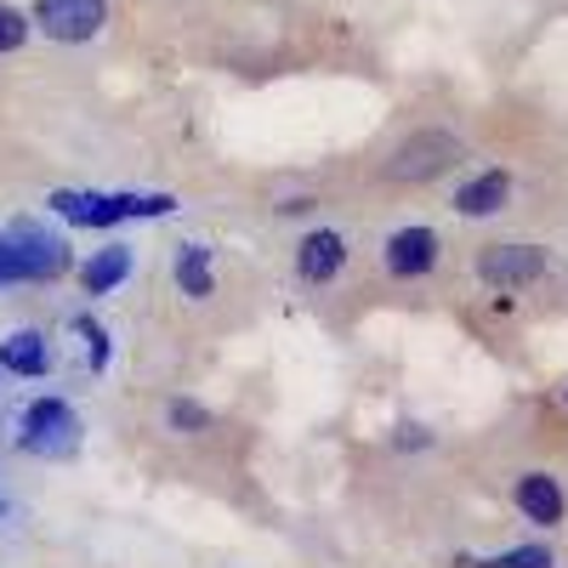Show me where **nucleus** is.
I'll return each instance as SVG.
<instances>
[{"label":"nucleus","mask_w":568,"mask_h":568,"mask_svg":"<svg viewBox=\"0 0 568 568\" xmlns=\"http://www.w3.org/2000/svg\"><path fill=\"white\" fill-rule=\"evenodd\" d=\"M176 200L171 194H74V187H58L52 211L69 216L74 227H114L131 216H165Z\"/></svg>","instance_id":"1"},{"label":"nucleus","mask_w":568,"mask_h":568,"mask_svg":"<svg viewBox=\"0 0 568 568\" xmlns=\"http://www.w3.org/2000/svg\"><path fill=\"white\" fill-rule=\"evenodd\" d=\"M455 160H460V142H455L449 131H415L404 149L393 154L387 176H398V182H433V176H444Z\"/></svg>","instance_id":"2"},{"label":"nucleus","mask_w":568,"mask_h":568,"mask_svg":"<svg viewBox=\"0 0 568 568\" xmlns=\"http://www.w3.org/2000/svg\"><path fill=\"white\" fill-rule=\"evenodd\" d=\"M34 23L63 45H80L109 23V0H34Z\"/></svg>","instance_id":"3"},{"label":"nucleus","mask_w":568,"mask_h":568,"mask_svg":"<svg viewBox=\"0 0 568 568\" xmlns=\"http://www.w3.org/2000/svg\"><path fill=\"white\" fill-rule=\"evenodd\" d=\"M74 438H80V420H74L69 404H58V398L29 404V415H23V449H34V455H69Z\"/></svg>","instance_id":"4"},{"label":"nucleus","mask_w":568,"mask_h":568,"mask_svg":"<svg viewBox=\"0 0 568 568\" xmlns=\"http://www.w3.org/2000/svg\"><path fill=\"white\" fill-rule=\"evenodd\" d=\"M7 245H12L23 278H58V273L69 267V245L52 240V233H40V227H29V222L7 233Z\"/></svg>","instance_id":"5"},{"label":"nucleus","mask_w":568,"mask_h":568,"mask_svg":"<svg viewBox=\"0 0 568 568\" xmlns=\"http://www.w3.org/2000/svg\"><path fill=\"white\" fill-rule=\"evenodd\" d=\"M478 273L489 284H500V291H511V284H529L546 273V251L540 245H495V251H484Z\"/></svg>","instance_id":"6"},{"label":"nucleus","mask_w":568,"mask_h":568,"mask_svg":"<svg viewBox=\"0 0 568 568\" xmlns=\"http://www.w3.org/2000/svg\"><path fill=\"white\" fill-rule=\"evenodd\" d=\"M433 262H438V233L433 227H398L387 240V273L393 278H420V273H433Z\"/></svg>","instance_id":"7"},{"label":"nucleus","mask_w":568,"mask_h":568,"mask_svg":"<svg viewBox=\"0 0 568 568\" xmlns=\"http://www.w3.org/2000/svg\"><path fill=\"white\" fill-rule=\"evenodd\" d=\"M342 262H347V240H342V233H329V227L307 233V240H302V256H296V267H302L307 284H329V278L342 273Z\"/></svg>","instance_id":"8"},{"label":"nucleus","mask_w":568,"mask_h":568,"mask_svg":"<svg viewBox=\"0 0 568 568\" xmlns=\"http://www.w3.org/2000/svg\"><path fill=\"white\" fill-rule=\"evenodd\" d=\"M517 511H524L529 524H562V484L551 471H524V478H517Z\"/></svg>","instance_id":"9"},{"label":"nucleus","mask_w":568,"mask_h":568,"mask_svg":"<svg viewBox=\"0 0 568 568\" xmlns=\"http://www.w3.org/2000/svg\"><path fill=\"white\" fill-rule=\"evenodd\" d=\"M506 200H511V176L506 171H484V176H471L455 194V211L460 216H495Z\"/></svg>","instance_id":"10"},{"label":"nucleus","mask_w":568,"mask_h":568,"mask_svg":"<svg viewBox=\"0 0 568 568\" xmlns=\"http://www.w3.org/2000/svg\"><path fill=\"white\" fill-rule=\"evenodd\" d=\"M0 364H7L12 375H45L52 353H45V336H40V329H18V336L0 342Z\"/></svg>","instance_id":"11"},{"label":"nucleus","mask_w":568,"mask_h":568,"mask_svg":"<svg viewBox=\"0 0 568 568\" xmlns=\"http://www.w3.org/2000/svg\"><path fill=\"white\" fill-rule=\"evenodd\" d=\"M176 284H182L187 302H205L216 291V278H211V245H182L176 251Z\"/></svg>","instance_id":"12"},{"label":"nucleus","mask_w":568,"mask_h":568,"mask_svg":"<svg viewBox=\"0 0 568 568\" xmlns=\"http://www.w3.org/2000/svg\"><path fill=\"white\" fill-rule=\"evenodd\" d=\"M125 273H131V251H125V245H109V251H98V256L85 262L80 278H85V291H91V296H109Z\"/></svg>","instance_id":"13"},{"label":"nucleus","mask_w":568,"mask_h":568,"mask_svg":"<svg viewBox=\"0 0 568 568\" xmlns=\"http://www.w3.org/2000/svg\"><path fill=\"white\" fill-rule=\"evenodd\" d=\"M466 568H557L551 546H511L500 557H484V562H466Z\"/></svg>","instance_id":"14"},{"label":"nucleus","mask_w":568,"mask_h":568,"mask_svg":"<svg viewBox=\"0 0 568 568\" xmlns=\"http://www.w3.org/2000/svg\"><path fill=\"white\" fill-rule=\"evenodd\" d=\"M74 329L85 336V358H91V369H103V364H109V329H103L98 318H74Z\"/></svg>","instance_id":"15"},{"label":"nucleus","mask_w":568,"mask_h":568,"mask_svg":"<svg viewBox=\"0 0 568 568\" xmlns=\"http://www.w3.org/2000/svg\"><path fill=\"white\" fill-rule=\"evenodd\" d=\"M23 40H29V18L18 7H0V52H18Z\"/></svg>","instance_id":"16"},{"label":"nucleus","mask_w":568,"mask_h":568,"mask_svg":"<svg viewBox=\"0 0 568 568\" xmlns=\"http://www.w3.org/2000/svg\"><path fill=\"white\" fill-rule=\"evenodd\" d=\"M165 420L176 426V433H205V426H211V415H205L200 404H187V398H176V404L165 409Z\"/></svg>","instance_id":"17"},{"label":"nucleus","mask_w":568,"mask_h":568,"mask_svg":"<svg viewBox=\"0 0 568 568\" xmlns=\"http://www.w3.org/2000/svg\"><path fill=\"white\" fill-rule=\"evenodd\" d=\"M23 273H18V256H12V245L0 240V284H18Z\"/></svg>","instance_id":"18"},{"label":"nucleus","mask_w":568,"mask_h":568,"mask_svg":"<svg viewBox=\"0 0 568 568\" xmlns=\"http://www.w3.org/2000/svg\"><path fill=\"white\" fill-rule=\"evenodd\" d=\"M0 511H7V506H0Z\"/></svg>","instance_id":"19"}]
</instances>
